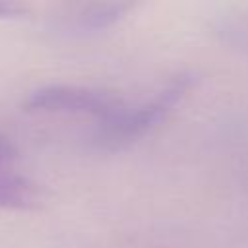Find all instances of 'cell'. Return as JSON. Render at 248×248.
Returning a JSON list of instances; mask_svg holds the SVG:
<instances>
[{"label":"cell","mask_w":248,"mask_h":248,"mask_svg":"<svg viewBox=\"0 0 248 248\" xmlns=\"http://www.w3.org/2000/svg\"><path fill=\"white\" fill-rule=\"evenodd\" d=\"M194 81V74H178L153 99L136 107L126 105L120 112L95 126L91 136L93 143L105 151H118L140 141L174 110V107L188 95Z\"/></svg>","instance_id":"1"},{"label":"cell","mask_w":248,"mask_h":248,"mask_svg":"<svg viewBox=\"0 0 248 248\" xmlns=\"http://www.w3.org/2000/svg\"><path fill=\"white\" fill-rule=\"evenodd\" d=\"M126 107L124 99L116 93L89 85L54 83L29 93L23 101L27 112H54V114H81L99 122L108 120Z\"/></svg>","instance_id":"2"},{"label":"cell","mask_w":248,"mask_h":248,"mask_svg":"<svg viewBox=\"0 0 248 248\" xmlns=\"http://www.w3.org/2000/svg\"><path fill=\"white\" fill-rule=\"evenodd\" d=\"M134 6L128 2H93L78 6L70 12V16L64 17V29L70 33L85 35V33H97L103 29L112 27L120 19L126 17V14Z\"/></svg>","instance_id":"3"},{"label":"cell","mask_w":248,"mask_h":248,"mask_svg":"<svg viewBox=\"0 0 248 248\" xmlns=\"http://www.w3.org/2000/svg\"><path fill=\"white\" fill-rule=\"evenodd\" d=\"M41 203L39 186L12 170H0V209L27 211Z\"/></svg>","instance_id":"4"},{"label":"cell","mask_w":248,"mask_h":248,"mask_svg":"<svg viewBox=\"0 0 248 248\" xmlns=\"http://www.w3.org/2000/svg\"><path fill=\"white\" fill-rule=\"evenodd\" d=\"M16 157V147L14 143L10 141V138H6L2 132H0V170H4L6 165H10Z\"/></svg>","instance_id":"5"},{"label":"cell","mask_w":248,"mask_h":248,"mask_svg":"<svg viewBox=\"0 0 248 248\" xmlns=\"http://www.w3.org/2000/svg\"><path fill=\"white\" fill-rule=\"evenodd\" d=\"M25 10L17 4H12V2H0V19H6V17H17L21 16Z\"/></svg>","instance_id":"6"}]
</instances>
